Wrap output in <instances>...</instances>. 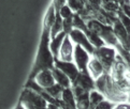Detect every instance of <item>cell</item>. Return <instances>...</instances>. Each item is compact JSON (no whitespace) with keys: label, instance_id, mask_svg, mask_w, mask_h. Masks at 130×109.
Returning <instances> with one entry per match:
<instances>
[{"label":"cell","instance_id":"obj_8","mask_svg":"<svg viewBox=\"0 0 130 109\" xmlns=\"http://www.w3.org/2000/svg\"><path fill=\"white\" fill-rule=\"evenodd\" d=\"M74 48H75V45L72 43V41L67 34L62 41V44L60 46L56 60L62 61V62H73Z\"/></svg>","mask_w":130,"mask_h":109},{"label":"cell","instance_id":"obj_28","mask_svg":"<svg viewBox=\"0 0 130 109\" xmlns=\"http://www.w3.org/2000/svg\"><path fill=\"white\" fill-rule=\"evenodd\" d=\"M46 109H60L58 106L56 105H52V104H47V108Z\"/></svg>","mask_w":130,"mask_h":109},{"label":"cell","instance_id":"obj_9","mask_svg":"<svg viewBox=\"0 0 130 109\" xmlns=\"http://www.w3.org/2000/svg\"><path fill=\"white\" fill-rule=\"evenodd\" d=\"M34 80L37 83V85L43 90L48 89L56 84L55 83V79H54V76H53V73L51 70L41 71L40 73L37 74V76L34 78Z\"/></svg>","mask_w":130,"mask_h":109},{"label":"cell","instance_id":"obj_17","mask_svg":"<svg viewBox=\"0 0 130 109\" xmlns=\"http://www.w3.org/2000/svg\"><path fill=\"white\" fill-rule=\"evenodd\" d=\"M75 106L76 109H89V92H84L75 96Z\"/></svg>","mask_w":130,"mask_h":109},{"label":"cell","instance_id":"obj_5","mask_svg":"<svg viewBox=\"0 0 130 109\" xmlns=\"http://www.w3.org/2000/svg\"><path fill=\"white\" fill-rule=\"evenodd\" d=\"M113 32L118 44L126 50H130V33L126 30V28L123 26V24L119 21V19L115 20L112 26Z\"/></svg>","mask_w":130,"mask_h":109},{"label":"cell","instance_id":"obj_22","mask_svg":"<svg viewBox=\"0 0 130 109\" xmlns=\"http://www.w3.org/2000/svg\"><path fill=\"white\" fill-rule=\"evenodd\" d=\"M67 6L71 9L74 14H80L85 8V1H78V0H70L67 1Z\"/></svg>","mask_w":130,"mask_h":109},{"label":"cell","instance_id":"obj_25","mask_svg":"<svg viewBox=\"0 0 130 109\" xmlns=\"http://www.w3.org/2000/svg\"><path fill=\"white\" fill-rule=\"evenodd\" d=\"M62 28H63V32L66 34H69L73 30V17L62 19Z\"/></svg>","mask_w":130,"mask_h":109},{"label":"cell","instance_id":"obj_12","mask_svg":"<svg viewBox=\"0 0 130 109\" xmlns=\"http://www.w3.org/2000/svg\"><path fill=\"white\" fill-rule=\"evenodd\" d=\"M72 86H75L83 89L86 92H90V91L95 90V80L91 79V77L88 74H83L80 73L76 79L72 83Z\"/></svg>","mask_w":130,"mask_h":109},{"label":"cell","instance_id":"obj_30","mask_svg":"<svg viewBox=\"0 0 130 109\" xmlns=\"http://www.w3.org/2000/svg\"><path fill=\"white\" fill-rule=\"evenodd\" d=\"M129 4H130V1H129Z\"/></svg>","mask_w":130,"mask_h":109},{"label":"cell","instance_id":"obj_10","mask_svg":"<svg viewBox=\"0 0 130 109\" xmlns=\"http://www.w3.org/2000/svg\"><path fill=\"white\" fill-rule=\"evenodd\" d=\"M55 67L58 69L59 71H61L64 75H67L69 77V79L71 80V83H73L76 79L78 74H80L77 67L73 62H62V61L55 60Z\"/></svg>","mask_w":130,"mask_h":109},{"label":"cell","instance_id":"obj_4","mask_svg":"<svg viewBox=\"0 0 130 109\" xmlns=\"http://www.w3.org/2000/svg\"><path fill=\"white\" fill-rule=\"evenodd\" d=\"M92 57L98 59L99 62L103 65L105 72L109 74L111 67H112L113 63L115 62L116 57H117V50H116L115 47H111V46L104 45V46H102V47L95 48Z\"/></svg>","mask_w":130,"mask_h":109},{"label":"cell","instance_id":"obj_29","mask_svg":"<svg viewBox=\"0 0 130 109\" xmlns=\"http://www.w3.org/2000/svg\"><path fill=\"white\" fill-rule=\"evenodd\" d=\"M14 109H25V108H24V107H23V106H22V104H21V103H18V104H17V105H16V107H15Z\"/></svg>","mask_w":130,"mask_h":109},{"label":"cell","instance_id":"obj_13","mask_svg":"<svg viewBox=\"0 0 130 109\" xmlns=\"http://www.w3.org/2000/svg\"><path fill=\"white\" fill-rule=\"evenodd\" d=\"M60 102H61V109H76L75 97L71 88L63 90Z\"/></svg>","mask_w":130,"mask_h":109},{"label":"cell","instance_id":"obj_26","mask_svg":"<svg viewBox=\"0 0 130 109\" xmlns=\"http://www.w3.org/2000/svg\"><path fill=\"white\" fill-rule=\"evenodd\" d=\"M115 106V104L108 101V99H104V101H102L99 105H97L95 109H113Z\"/></svg>","mask_w":130,"mask_h":109},{"label":"cell","instance_id":"obj_31","mask_svg":"<svg viewBox=\"0 0 130 109\" xmlns=\"http://www.w3.org/2000/svg\"><path fill=\"white\" fill-rule=\"evenodd\" d=\"M129 51H130V50H129Z\"/></svg>","mask_w":130,"mask_h":109},{"label":"cell","instance_id":"obj_3","mask_svg":"<svg viewBox=\"0 0 130 109\" xmlns=\"http://www.w3.org/2000/svg\"><path fill=\"white\" fill-rule=\"evenodd\" d=\"M18 103L25 109H46L47 103L40 93L30 89H25L21 94Z\"/></svg>","mask_w":130,"mask_h":109},{"label":"cell","instance_id":"obj_16","mask_svg":"<svg viewBox=\"0 0 130 109\" xmlns=\"http://www.w3.org/2000/svg\"><path fill=\"white\" fill-rule=\"evenodd\" d=\"M67 34L62 32L58 34L57 36H55L54 39H51V42H50V49H51V52H52V54L54 56L55 59H57V56H58V51L60 49V46H61L62 44V41L64 39V36H66Z\"/></svg>","mask_w":130,"mask_h":109},{"label":"cell","instance_id":"obj_14","mask_svg":"<svg viewBox=\"0 0 130 109\" xmlns=\"http://www.w3.org/2000/svg\"><path fill=\"white\" fill-rule=\"evenodd\" d=\"M52 73H53L55 83L57 85H59L60 87H62L63 89H69V88L72 87L71 80L69 79V77L67 75H64L61 71H59L58 69H56V67H54L52 70Z\"/></svg>","mask_w":130,"mask_h":109},{"label":"cell","instance_id":"obj_19","mask_svg":"<svg viewBox=\"0 0 130 109\" xmlns=\"http://www.w3.org/2000/svg\"><path fill=\"white\" fill-rule=\"evenodd\" d=\"M101 9L111 14H117L120 10L119 2L116 1H101Z\"/></svg>","mask_w":130,"mask_h":109},{"label":"cell","instance_id":"obj_1","mask_svg":"<svg viewBox=\"0 0 130 109\" xmlns=\"http://www.w3.org/2000/svg\"><path fill=\"white\" fill-rule=\"evenodd\" d=\"M50 42H51V35L50 31L42 29V34H41V40L39 43L38 51H37L36 60L34 63V66L31 69L28 79H34L38 73L43 70H51L52 71L55 67V60L54 56L51 52L50 49Z\"/></svg>","mask_w":130,"mask_h":109},{"label":"cell","instance_id":"obj_11","mask_svg":"<svg viewBox=\"0 0 130 109\" xmlns=\"http://www.w3.org/2000/svg\"><path fill=\"white\" fill-rule=\"evenodd\" d=\"M87 74L91 77L92 80L96 81L101 76L106 74V72L104 70L103 65L99 62L98 59H96L95 57H91L90 61L88 62V65H87Z\"/></svg>","mask_w":130,"mask_h":109},{"label":"cell","instance_id":"obj_7","mask_svg":"<svg viewBox=\"0 0 130 109\" xmlns=\"http://www.w3.org/2000/svg\"><path fill=\"white\" fill-rule=\"evenodd\" d=\"M68 36L70 38V40L72 41V43L75 45V46H80L82 48H84L85 50L92 56L95 51V47L91 45V43L88 41L87 36L82 32V31L77 30V29H73L70 33L68 34Z\"/></svg>","mask_w":130,"mask_h":109},{"label":"cell","instance_id":"obj_2","mask_svg":"<svg viewBox=\"0 0 130 109\" xmlns=\"http://www.w3.org/2000/svg\"><path fill=\"white\" fill-rule=\"evenodd\" d=\"M85 22L87 25V28L103 41L106 46L116 47L118 45V42L115 38L113 29L111 26L101 24L97 19H89V20H86Z\"/></svg>","mask_w":130,"mask_h":109},{"label":"cell","instance_id":"obj_23","mask_svg":"<svg viewBox=\"0 0 130 109\" xmlns=\"http://www.w3.org/2000/svg\"><path fill=\"white\" fill-rule=\"evenodd\" d=\"M117 17H118L119 21L123 24V26L126 28V30L130 33V17H128L126 14H125V13L122 11V9H120L119 12L117 13Z\"/></svg>","mask_w":130,"mask_h":109},{"label":"cell","instance_id":"obj_18","mask_svg":"<svg viewBox=\"0 0 130 109\" xmlns=\"http://www.w3.org/2000/svg\"><path fill=\"white\" fill-rule=\"evenodd\" d=\"M63 32V28H62V18L60 17V15L58 14V12H56V19H55L54 25L52 26L50 31V35L51 39H54L55 36H57L58 34Z\"/></svg>","mask_w":130,"mask_h":109},{"label":"cell","instance_id":"obj_21","mask_svg":"<svg viewBox=\"0 0 130 109\" xmlns=\"http://www.w3.org/2000/svg\"><path fill=\"white\" fill-rule=\"evenodd\" d=\"M63 90H64V89H63L62 87H60L59 85L55 84V85H54V86H52L51 88L46 89V90H44V91H45V92L50 95V96H52L53 98L60 101V99H61V95H62Z\"/></svg>","mask_w":130,"mask_h":109},{"label":"cell","instance_id":"obj_15","mask_svg":"<svg viewBox=\"0 0 130 109\" xmlns=\"http://www.w3.org/2000/svg\"><path fill=\"white\" fill-rule=\"evenodd\" d=\"M55 19H56V10H55V8H54L53 3H52L45 12V15H44V18H43L42 29L51 31V28H52V26L54 25Z\"/></svg>","mask_w":130,"mask_h":109},{"label":"cell","instance_id":"obj_24","mask_svg":"<svg viewBox=\"0 0 130 109\" xmlns=\"http://www.w3.org/2000/svg\"><path fill=\"white\" fill-rule=\"evenodd\" d=\"M58 14L60 15V17H61L62 19H67V18L74 16V13L71 11V9L67 6V3L64 4L63 7H61V9L58 11Z\"/></svg>","mask_w":130,"mask_h":109},{"label":"cell","instance_id":"obj_6","mask_svg":"<svg viewBox=\"0 0 130 109\" xmlns=\"http://www.w3.org/2000/svg\"><path fill=\"white\" fill-rule=\"evenodd\" d=\"M92 56H90L84 48L80 46H75L74 48V57H73V63L77 67L80 73L87 74V65L88 62L90 61Z\"/></svg>","mask_w":130,"mask_h":109},{"label":"cell","instance_id":"obj_27","mask_svg":"<svg viewBox=\"0 0 130 109\" xmlns=\"http://www.w3.org/2000/svg\"><path fill=\"white\" fill-rule=\"evenodd\" d=\"M113 109H130V102H123L115 104Z\"/></svg>","mask_w":130,"mask_h":109},{"label":"cell","instance_id":"obj_20","mask_svg":"<svg viewBox=\"0 0 130 109\" xmlns=\"http://www.w3.org/2000/svg\"><path fill=\"white\" fill-rule=\"evenodd\" d=\"M104 99H106L104 97V95L98 92L97 90H92L89 92V102H90V107L89 109H95L97 105H99V104L104 101Z\"/></svg>","mask_w":130,"mask_h":109}]
</instances>
